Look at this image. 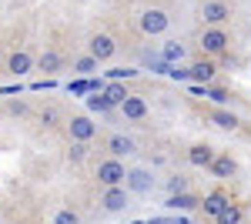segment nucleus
I'll return each mask as SVG.
<instances>
[{
	"label": "nucleus",
	"instance_id": "0eeeda50",
	"mask_svg": "<svg viewBox=\"0 0 251 224\" xmlns=\"http://www.w3.org/2000/svg\"><path fill=\"white\" fill-rule=\"evenodd\" d=\"M100 204L107 207V211H124V207H127V194H124V187H107V194H104Z\"/></svg>",
	"mask_w": 251,
	"mask_h": 224
},
{
	"label": "nucleus",
	"instance_id": "7c9ffc66",
	"mask_svg": "<svg viewBox=\"0 0 251 224\" xmlns=\"http://www.w3.org/2000/svg\"><path fill=\"white\" fill-rule=\"evenodd\" d=\"M134 224H148V221H134Z\"/></svg>",
	"mask_w": 251,
	"mask_h": 224
},
{
	"label": "nucleus",
	"instance_id": "bb28decb",
	"mask_svg": "<svg viewBox=\"0 0 251 224\" xmlns=\"http://www.w3.org/2000/svg\"><path fill=\"white\" fill-rule=\"evenodd\" d=\"M94 64H97L94 57H84V60L77 64V71H84V74H87V71H94Z\"/></svg>",
	"mask_w": 251,
	"mask_h": 224
},
{
	"label": "nucleus",
	"instance_id": "412c9836",
	"mask_svg": "<svg viewBox=\"0 0 251 224\" xmlns=\"http://www.w3.org/2000/svg\"><path fill=\"white\" fill-rule=\"evenodd\" d=\"M181 57H184V47H181V44H168V47H164V60H168V64H171V60H181Z\"/></svg>",
	"mask_w": 251,
	"mask_h": 224
},
{
	"label": "nucleus",
	"instance_id": "c85d7f7f",
	"mask_svg": "<svg viewBox=\"0 0 251 224\" xmlns=\"http://www.w3.org/2000/svg\"><path fill=\"white\" fill-rule=\"evenodd\" d=\"M208 97H211V100H225L228 94H225V91H208Z\"/></svg>",
	"mask_w": 251,
	"mask_h": 224
},
{
	"label": "nucleus",
	"instance_id": "39448f33",
	"mask_svg": "<svg viewBox=\"0 0 251 224\" xmlns=\"http://www.w3.org/2000/svg\"><path fill=\"white\" fill-rule=\"evenodd\" d=\"M121 111H124L127 121H141V117L148 114V104H144L141 97H134V94H127V97H124V104H121Z\"/></svg>",
	"mask_w": 251,
	"mask_h": 224
},
{
	"label": "nucleus",
	"instance_id": "dca6fc26",
	"mask_svg": "<svg viewBox=\"0 0 251 224\" xmlns=\"http://www.w3.org/2000/svg\"><path fill=\"white\" fill-rule=\"evenodd\" d=\"M10 71L14 74H27L30 71V54H24V50H17V54H10Z\"/></svg>",
	"mask_w": 251,
	"mask_h": 224
},
{
	"label": "nucleus",
	"instance_id": "6ab92c4d",
	"mask_svg": "<svg viewBox=\"0 0 251 224\" xmlns=\"http://www.w3.org/2000/svg\"><path fill=\"white\" fill-rule=\"evenodd\" d=\"M211 121L218 124V127H228V131H234V127H238V117H234V114H228V111H214Z\"/></svg>",
	"mask_w": 251,
	"mask_h": 224
},
{
	"label": "nucleus",
	"instance_id": "7ed1b4c3",
	"mask_svg": "<svg viewBox=\"0 0 251 224\" xmlns=\"http://www.w3.org/2000/svg\"><path fill=\"white\" fill-rule=\"evenodd\" d=\"M114 50H117V44H114V37H107V34H97V37L91 40V57H94V60H111Z\"/></svg>",
	"mask_w": 251,
	"mask_h": 224
},
{
	"label": "nucleus",
	"instance_id": "20e7f679",
	"mask_svg": "<svg viewBox=\"0 0 251 224\" xmlns=\"http://www.w3.org/2000/svg\"><path fill=\"white\" fill-rule=\"evenodd\" d=\"M97 134V127L91 124V117H71V137H77V144H87Z\"/></svg>",
	"mask_w": 251,
	"mask_h": 224
},
{
	"label": "nucleus",
	"instance_id": "b1692460",
	"mask_svg": "<svg viewBox=\"0 0 251 224\" xmlns=\"http://www.w3.org/2000/svg\"><path fill=\"white\" fill-rule=\"evenodd\" d=\"M184 184H188L184 177H171V181H168V191H171V194H184Z\"/></svg>",
	"mask_w": 251,
	"mask_h": 224
},
{
	"label": "nucleus",
	"instance_id": "9b49d317",
	"mask_svg": "<svg viewBox=\"0 0 251 224\" xmlns=\"http://www.w3.org/2000/svg\"><path fill=\"white\" fill-rule=\"evenodd\" d=\"M100 97L107 100V107H114V104H124V97H127V91H124V84H117V80H111L104 91H100Z\"/></svg>",
	"mask_w": 251,
	"mask_h": 224
},
{
	"label": "nucleus",
	"instance_id": "f03ea898",
	"mask_svg": "<svg viewBox=\"0 0 251 224\" xmlns=\"http://www.w3.org/2000/svg\"><path fill=\"white\" fill-rule=\"evenodd\" d=\"M141 30L144 34H164L168 30V14L164 10H144L141 14Z\"/></svg>",
	"mask_w": 251,
	"mask_h": 224
},
{
	"label": "nucleus",
	"instance_id": "2eb2a0df",
	"mask_svg": "<svg viewBox=\"0 0 251 224\" xmlns=\"http://www.w3.org/2000/svg\"><path fill=\"white\" fill-rule=\"evenodd\" d=\"M107 150H111L114 157H121V154H131V150H134V144H131L127 137H121V134H111V141H107Z\"/></svg>",
	"mask_w": 251,
	"mask_h": 224
},
{
	"label": "nucleus",
	"instance_id": "9d476101",
	"mask_svg": "<svg viewBox=\"0 0 251 224\" xmlns=\"http://www.w3.org/2000/svg\"><path fill=\"white\" fill-rule=\"evenodd\" d=\"M201 17L208 20V24H221V20H228V7H225V3H218V0H211V3H204Z\"/></svg>",
	"mask_w": 251,
	"mask_h": 224
},
{
	"label": "nucleus",
	"instance_id": "f257e3e1",
	"mask_svg": "<svg viewBox=\"0 0 251 224\" xmlns=\"http://www.w3.org/2000/svg\"><path fill=\"white\" fill-rule=\"evenodd\" d=\"M124 164H117V161H104V164H97V181L104 187H121L124 184Z\"/></svg>",
	"mask_w": 251,
	"mask_h": 224
},
{
	"label": "nucleus",
	"instance_id": "2f4dec72",
	"mask_svg": "<svg viewBox=\"0 0 251 224\" xmlns=\"http://www.w3.org/2000/svg\"><path fill=\"white\" fill-rule=\"evenodd\" d=\"M177 224H188V221H177Z\"/></svg>",
	"mask_w": 251,
	"mask_h": 224
},
{
	"label": "nucleus",
	"instance_id": "6e6552de",
	"mask_svg": "<svg viewBox=\"0 0 251 224\" xmlns=\"http://www.w3.org/2000/svg\"><path fill=\"white\" fill-rule=\"evenodd\" d=\"M198 207H204V214H211V218H218V214H221V211L228 207V198H225L221 191H214V194H208V198H204V201H201Z\"/></svg>",
	"mask_w": 251,
	"mask_h": 224
},
{
	"label": "nucleus",
	"instance_id": "c756f323",
	"mask_svg": "<svg viewBox=\"0 0 251 224\" xmlns=\"http://www.w3.org/2000/svg\"><path fill=\"white\" fill-rule=\"evenodd\" d=\"M148 224H164V221H157V218H154V221H148Z\"/></svg>",
	"mask_w": 251,
	"mask_h": 224
},
{
	"label": "nucleus",
	"instance_id": "f8f14e48",
	"mask_svg": "<svg viewBox=\"0 0 251 224\" xmlns=\"http://www.w3.org/2000/svg\"><path fill=\"white\" fill-rule=\"evenodd\" d=\"M188 157H191V164H198V168H208V164L214 161V150L208 148V144H198V148H191Z\"/></svg>",
	"mask_w": 251,
	"mask_h": 224
},
{
	"label": "nucleus",
	"instance_id": "aec40b11",
	"mask_svg": "<svg viewBox=\"0 0 251 224\" xmlns=\"http://www.w3.org/2000/svg\"><path fill=\"white\" fill-rule=\"evenodd\" d=\"M238 221H241V211H238L234 204H228L221 214H218V224H238Z\"/></svg>",
	"mask_w": 251,
	"mask_h": 224
},
{
	"label": "nucleus",
	"instance_id": "393cba45",
	"mask_svg": "<svg viewBox=\"0 0 251 224\" xmlns=\"http://www.w3.org/2000/svg\"><path fill=\"white\" fill-rule=\"evenodd\" d=\"M84 154H87V148H84V144H74L67 157H71V161H84Z\"/></svg>",
	"mask_w": 251,
	"mask_h": 224
},
{
	"label": "nucleus",
	"instance_id": "1a4fd4ad",
	"mask_svg": "<svg viewBox=\"0 0 251 224\" xmlns=\"http://www.w3.org/2000/svg\"><path fill=\"white\" fill-rule=\"evenodd\" d=\"M124 181H127V187H131V191H141V194H144V191H151V184H154L148 171H131Z\"/></svg>",
	"mask_w": 251,
	"mask_h": 224
},
{
	"label": "nucleus",
	"instance_id": "4be33fe9",
	"mask_svg": "<svg viewBox=\"0 0 251 224\" xmlns=\"http://www.w3.org/2000/svg\"><path fill=\"white\" fill-rule=\"evenodd\" d=\"M54 224H80V218L74 211H57V214H54Z\"/></svg>",
	"mask_w": 251,
	"mask_h": 224
},
{
	"label": "nucleus",
	"instance_id": "4468645a",
	"mask_svg": "<svg viewBox=\"0 0 251 224\" xmlns=\"http://www.w3.org/2000/svg\"><path fill=\"white\" fill-rule=\"evenodd\" d=\"M211 168H214V174H218V177H231V174H234V161L228 157V154H214Z\"/></svg>",
	"mask_w": 251,
	"mask_h": 224
},
{
	"label": "nucleus",
	"instance_id": "a211bd4d",
	"mask_svg": "<svg viewBox=\"0 0 251 224\" xmlns=\"http://www.w3.org/2000/svg\"><path fill=\"white\" fill-rule=\"evenodd\" d=\"M40 71H44V74H57L60 71V54H54V50L40 54Z\"/></svg>",
	"mask_w": 251,
	"mask_h": 224
},
{
	"label": "nucleus",
	"instance_id": "f3484780",
	"mask_svg": "<svg viewBox=\"0 0 251 224\" xmlns=\"http://www.w3.org/2000/svg\"><path fill=\"white\" fill-rule=\"evenodd\" d=\"M168 207H174V211H191V207H198V201H194L191 194H171L168 198Z\"/></svg>",
	"mask_w": 251,
	"mask_h": 224
},
{
	"label": "nucleus",
	"instance_id": "cd10ccee",
	"mask_svg": "<svg viewBox=\"0 0 251 224\" xmlns=\"http://www.w3.org/2000/svg\"><path fill=\"white\" fill-rule=\"evenodd\" d=\"M40 121H44V124H54V121H57V111H44Z\"/></svg>",
	"mask_w": 251,
	"mask_h": 224
},
{
	"label": "nucleus",
	"instance_id": "423d86ee",
	"mask_svg": "<svg viewBox=\"0 0 251 224\" xmlns=\"http://www.w3.org/2000/svg\"><path fill=\"white\" fill-rule=\"evenodd\" d=\"M225 44H228L225 30H204V37H201V47H204L208 54H221V50H225Z\"/></svg>",
	"mask_w": 251,
	"mask_h": 224
},
{
	"label": "nucleus",
	"instance_id": "a878e982",
	"mask_svg": "<svg viewBox=\"0 0 251 224\" xmlns=\"http://www.w3.org/2000/svg\"><path fill=\"white\" fill-rule=\"evenodd\" d=\"M137 71H127V67H117V71H111V80H121V77H134Z\"/></svg>",
	"mask_w": 251,
	"mask_h": 224
},
{
	"label": "nucleus",
	"instance_id": "ddd939ff",
	"mask_svg": "<svg viewBox=\"0 0 251 224\" xmlns=\"http://www.w3.org/2000/svg\"><path fill=\"white\" fill-rule=\"evenodd\" d=\"M188 77H191V80H201V84H208V80L214 77V64H208V60H198L191 71H188Z\"/></svg>",
	"mask_w": 251,
	"mask_h": 224
},
{
	"label": "nucleus",
	"instance_id": "5701e85b",
	"mask_svg": "<svg viewBox=\"0 0 251 224\" xmlns=\"http://www.w3.org/2000/svg\"><path fill=\"white\" fill-rule=\"evenodd\" d=\"M87 107H91V111H97V114H104V111H107V100L100 97V91H97L94 97H87Z\"/></svg>",
	"mask_w": 251,
	"mask_h": 224
}]
</instances>
